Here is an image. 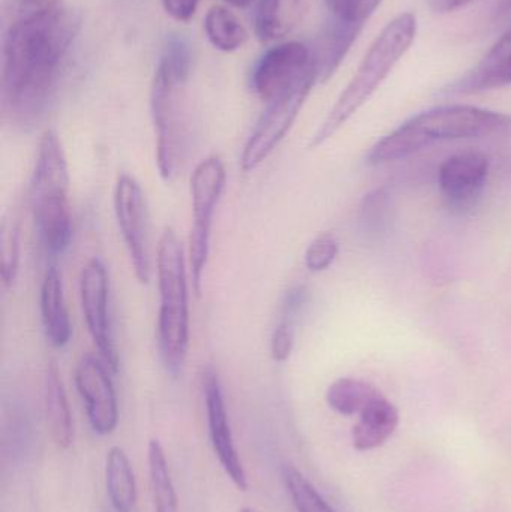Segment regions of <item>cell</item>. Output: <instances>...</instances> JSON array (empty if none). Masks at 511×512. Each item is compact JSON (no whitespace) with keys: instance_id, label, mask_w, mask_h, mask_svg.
Masks as SVG:
<instances>
[{"instance_id":"8fae6325","label":"cell","mask_w":511,"mask_h":512,"mask_svg":"<svg viewBox=\"0 0 511 512\" xmlns=\"http://www.w3.org/2000/svg\"><path fill=\"white\" fill-rule=\"evenodd\" d=\"M489 177V161L483 153L450 156L438 171V188L444 206L453 215H470L482 200Z\"/></svg>"},{"instance_id":"e0dca14e","label":"cell","mask_w":511,"mask_h":512,"mask_svg":"<svg viewBox=\"0 0 511 512\" xmlns=\"http://www.w3.org/2000/svg\"><path fill=\"white\" fill-rule=\"evenodd\" d=\"M311 0H258L255 33L261 42L284 39L308 15Z\"/></svg>"},{"instance_id":"ac0fdd59","label":"cell","mask_w":511,"mask_h":512,"mask_svg":"<svg viewBox=\"0 0 511 512\" xmlns=\"http://www.w3.org/2000/svg\"><path fill=\"white\" fill-rule=\"evenodd\" d=\"M399 411L386 397L369 403L353 429V445L357 451H372L392 438L398 429Z\"/></svg>"},{"instance_id":"ffe728a7","label":"cell","mask_w":511,"mask_h":512,"mask_svg":"<svg viewBox=\"0 0 511 512\" xmlns=\"http://www.w3.org/2000/svg\"><path fill=\"white\" fill-rule=\"evenodd\" d=\"M360 32V27L348 26L329 18L318 38L317 47L312 51L320 83H326L335 74Z\"/></svg>"},{"instance_id":"7a4b0ae2","label":"cell","mask_w":511,"mask_h":512,"mask_svg":"<svg viewBox=\"0 0 511 512\" xmlns=\"http://www.w3.org/2000/svg\"><path fill=\"white\" fill-rule=\"evenodd\" d=\"M492 137L511 138V114L471 105H447L423 111L402 123L371 147L365 161L368 165L389 164L444 141Z\"/></svg>"},{"instance_id":"e575fe53","label":"cell","mask_w":511,"mask_h":512,"mask_svg":"<svg viewBox=\"0 0 511 512\" xmlns=\"http://www.w3.org/2000/svg\"><path fill=\"white\" fill-rule=\"evenodd\" d=\"M240 512H258L257 510H254V508L251 507H243Z\"/></svg>"},{"instance_id":"5bb4252c","label":"cell","mask_w":511,"mask_h":512,"mask_svg":"<svg viewBox=\"0 0 511 512\" xmlns=\"http://www.w3.org/2000/svg\"><path fill=\"white\" fill-rule=\"evenodd\" d=\"M203 394L213 451L234 486L242 492H246L249 487L248 477H246L239 451L234 444L221 379H219L218 372L212 367H207L204 370Z\"/></svg>"},{"instance_id":"484cf974","label":"cell","mask_w":511,"mask_h":512,"mask_svg":"<svg viewBox=\"0 0 511 512\" xmlns=\"http://www.w3.org/2000/svg\"><path fill=\"white\" fill-rule=\"evenodd\" d=\"M20 222L12 218L3 221L0 236V256H2V282L8 288L14 283L20 267Z\"/></svg>"},{"instance_id":"4fadbf2b","label":"cell","mask_w":511,"mask_h":512,"mask_svg":"<svg viewBox=\"0 0 511 512\" xmlns=\"http://www.w3.org/2000/svg\"><path fill=\"white\" fill-rule=\"evenodd\" d=\"M111 373L104 360L95 355L81 358L75 369V385L96 435H111L119 423V405Z\"/></svg>"},{"instance_id":"7402d4cb","label":"cell","mask_w":511,"mask_h":512,"mask_svg":"<svg viewBox=\"0 0 511 512\" xmlns=\"http://www.w3.org/2000/svg\"><path fill=\"white\" fill-rule=\"evenodd\" d=\"M150 489L155 512H179V498L171 478L170 466L164 447L158 439H152L147 448Z\"/></svg>"},{"instance_id":"9c48e42d","label":"cell","mask_w":511,"mask_h":512,"mask_svg":"<svg viewBox=\"0 0 511 512\" xmlns=\"http://www.w3.org/2000/svg\"><path fill=\"white\" fill-rule=\"evenodd\" d=\"M114 213L135 277L138 282L146 285L152 274L149 210L143 188L129 174L122 173L117 177L114 186Z\"/></svg>"},{"instance_id":"7c38bea8","label":"cell","mask_w":511,"mask_h":512,"mask_svg":"<svg viewBox=\"0 0 511 512\" xmlns=\"http://www.w3.org/2000/svg\"><path fill=\"white\" fill-rule=\"evenodd\" d=\"M317 71L314 54L302 42H282L261 56L252 72V90L263 101H272L299 83L309 72Z\"/></svg>"},{"instance_id":"52a82bcc","label":"cell","mask_w":511,"mask_h":512,"mask_svg":"<svg viewBox=\"0 0 511 512\" xmlns=\"http://www.w3.org/2000/svg\"><path fill=\"white\" fill-rule=\"evenodd\" d=\"M227 182V171L219 156H209L195 167L191 176L192 219L189 236V265H191L192 285L200 294L204 270L210 254L213 216L221 200Z\"/></svg>"},{"instance_id":"ba28073f","label":"cell","mask_w":511,"mask_h":512,"mask_svg":"<svg viewBox=\"0 0 511 512\" xmlns=\"http://www.w3.org/2000/svg\"><path fill=\"white\" fill-rule=\"evenodd\" d=\"M317 81L318 72H309L299 83L267 102L266 110L261 114L251 137L243 147L242 158H240V167L243 171L246 173L254 171L275 152L276 147L293 128L297 116Z\"/></svg>"},{"instance_id":"1f68e13d","label":"cell","mask_w":511,"mask_h":512,"mask_svg":"<svg viewBox=\"0 0 511 512\" xmlns=\"http://www.w3.org/2000/svg\"><path fill=\"white\" fill-rule=\"evenodd\" d=\"M308 289L303 286H296V288L290 289L285 295L284 306V319L293 322L294 318L302 312L305 304L308 303Z\"/></svg>"},{"instance_id":"f546056e","label":"cell","mask_w":511,"mask_h":512,"mask_svg":"<svg viewBox=\"0 0 511 512\" xmlns=\"http://www.w3.org/2000/svg\"><path fill=\"white\" fill-rule=\"evenodd\" d=\"M294 349V328L293 322L282 319L278 327L273 330L270 339V354L278 363H285L293 354Z\"/></svg>"},{"instance_id":"3957f363","label":"cell","mask_w":511,"mask_h":512,"mask_svg":"<svg viewBox=\"0 0 511 512\" xmlns=\"http://www.w3.org/2000/svg\"><path fill=\"white\" fill-rule=\"evenodd\" d=\"M416 33L417 18L413 12L398 15L384 27L363 57L356 74L309 141V149H317L327 143L368 102L410 50Z\"/></svg>"},{"instance_id":"44dd1931","label":"cell","mask_w":511,"mask_h":512,"mask_svg":"<svg viewBox=\"0 0 511 512\" xmlns=\"http://www.w3.org/2000/svg\"><path fill=\"white\" fill-rule=\"evenodd\" d=\"M108 498L116 512H132L137 505V483L128 454L120 447L110 448L105 462Z\"/></svg>"},{"instance_id":"4316f807","label":"cell","mask_w":511,"mask_h":512,"mask_svg":"<svg viewBox=\"0 0 511 512\" xmlns=\"http://www.w3.org/2000/svg\"><path fill=\"white\" fill-rule=\"evenodd\" d=\"M383 0H324L330 20L363 29Z\"/></svg>"},{"instance_id":"d6986e66","label":"cell","mask_w":511,"mask_h":512,"mask_svg":"<svg viewBox=\"0 0 511 512\" xmlns=\"http://www.w3.org/2000/svg\"><path fill=\"white\" fill-rule=\"evenodd\" d=\"M45 414L54 444L62 450L71 447L74 442V421L56 363L48 364L45 372Z\"/></svg>"},{"instance_id":"d6a6232c","label":"cell","mask_w":511,"mask_h":512,"mask_svg":"<svg viewBox=\"0 0 511 512\" xmlns=\"http://www.w3.org/2000/svg\"><path fill=\"white\" fill-rule=\"evenodd\" d=\"M470 2L473 0H428V5L432 11L438 12V14H447V12L456 11Z\"/></svg>"},{"instance_id":"5b68a950","label":"cell","mask_w":511,"mask_h":512,"mask_svg":"<svg viewBox=\"0 0 511 512\" xmlns=\"http://www.w3.org/2000/svg\"><path fill=\"white\" fill-rule=\"evenodd\" d=\"M158 342L165 369L180 375L189 351L188 276L185 252L173 228H165L158 245Z\"/></svg>"},{"instance_id":"6da1fadb","label":"cell","mask_w":511,"mask_h":512,"mask_svg":"<svg viewBox=\"0 0 511 512\" xmlns=\"http://www.w3.org/2000/svg\"><path fill=\"white\" fill-rule=\"evenodd\" d=\"M78 32L68 9L48 3L9 26L3 41V104L20 125L38 120L47 104L60 63Z\"/></svg>"},{"instance_id":"836d02e7","label":"cell","mask_w":511,"mask_h":512,"mask_svg":"<svg viewBox=\"0 0 511 512\" xmlns=\"http://www.w3.org/2000/svg\"><path fill=\"white\" fill-rule=\"evenodd\" d=\"M225 2L236 6V8H248V6H251L252 3L257 2V0H225Z\"/></svg>"},{"instance_id":"83f0119b","label":"cell","mask_w":511,"mask_h":512,"mask_svg":"<svg viewBox=\"0 0 511 512\" xmlns=\"http://www.w3.org/2000/svg\"><path fill=\"white\" fill-rule=\"evenodd\" d=\"M339 254V243L330 233H321L309 243L305 252V265L312 273H321L335 262Z\"/></svg>"},{"instance_id":"8992f818","label":"cell","mask_w":511,"mask_h":512,"mask_svg":"<svg viewBox=\"0 0 511 512\" xmlns=\"http://www.w3.org/2000/svg\"><path fill=\"white\" fill-rule=\"evenodd\" d=\"M189 69L162 57L150 90V111L156 132L159 176L170 182L179 170L185 150L186 122L183 86Z\"/></svg>"},{"instance_id":"2e32d148","label":"cell","mask_w":511,"mask_h":512,"mask_svg":"<svg viewBox=\"0 0 511 512\" xmlns=\"http://www.w3.org/2000/svg\"><path fill=\"white\" fill-rule=\"evenodd\" d=\"M42 327L45 337L54 348H63L71 340V321L66 309L65 292H63L62 274L54 265H50L42 279L39 295Z\"/></svg>"},{"instance_id":"cb8c5ba5","label":"cell","mask_w":511,"mask_h":512,"mask_svg":"<svg viewBox=\"0 0 511 512\" xmlns=\"http://www.w3.org/2000/svg\"><path fill=\"white\" fill-rule=\"evenodd\" d=\"M381 393L362 379L341 378L327 388L326 402L336 414L351 417L362 414L363 409L374 402Z\"/></svg>"},{"instance_id":"30bf717a","label":"cell","mask_w":511,"mask_h":512,"mask_svg":"<svg viewBox=\"0 0 511 512\" xmlns=\"http://www.w3.org/2000/svg\"><path fill=\"white\" fill-rule=\"evenodd\" d=\"M80 301L87 330L98 349L99 357L110 367L119 370V351L114 340L110 316V280L107 267L99 258L86 262L80 276Z\"/></svg>"},{"instance_id":"d590c367","label":"cell","mask_w":511,"mask_h":512,"mask_svg":"<svg viewBox=\"0 0 511 512\" xmlns=\"http://www.w3.org/2000/svg\"><path fill=\"white\" fill-rule=\"evenodd\" d=\"M507 6H509V8H510V6H511V0H507Z\"/></svg>"},{"instance_id":"603a6c76","label":"cell","mask_w":511,"mask_h":512,"mask_svg":"<svg viewBox=\"0 0 511 512\" xmlns=\"http://www.w3.org/2000/svg\"><path fill=\"white\" fill-rule=\"evenodd\" d=\"M204 32L216 50L233 53L248 41L242 21L225 6H212L204 18Z\"/></svg>"},{"instance_id":"4dcf8cb0","label":"cell","mask_w":511,"mask_h":512,"mask_svg":"<svg viewBox=\"0 0 511 512\" xmlns=\"http://www.w3.org/2000/svg\"><path fill=\"white\" fill-rule=\"evenodd\" d=\"M200 0H162L164 11L170 15L173 20L186 23L194 17L198 9Z\"/></svg>"},{"instance_id":"f1b7e54d","label":"cell","mask_w":511,"mask_h":512,"mask_svg":"<svg viewBox=\"0 0 511 512\" xmlns=\"http://www.w3.org/2000/svg\"><path fill=\"white\" fill-rule=\"evenodd\" d=\"M389 209V195L383 188L375 189L366 195L362 204V224L368 231L380 230L386 219V210Z\"/></svg>"},{"instance_id":"277c9868","label":"cell","mask_w":511,"mask_h":512,"mask_svg":"<svg viewBox=\"0 0 511 512\" xmlns=\"http://www.w3.org/2000/svg\"><path fill=\"white\" fill-rule=\"evenodd\" d=\"M30 210L39 237L51 254H62L72 237L69 170L59 135L45 131L39 140L30 180Z\"/></svg>"},{"instance_id":"d4e9b609","label":"cell","mask_w":511,"mask_h":512,"mask_svg":"<svg viewBox=\"0 0 511 512\" xmlns=\"http://www.w3.org/2000/svg\"><path fill=\"white\" fill-rule=\"evenodd\" d=\"M284 483L297 512H336L294 466H285Z\"/></svg>"},{"instance_id":"9a60e30c","label":"cell","mask_w":511,"mask_h":512,"mask_svg":"<svg viewBox=\"0 0 511 512\" xmlns=\"http://www.w3.org/2000/svg\"><path fill=\"white\" fill-rule=\"evenodd\" d=\"M507 86H511V27L476 66L441 89V95H477Z\"/></svg>"}]
</instances>
